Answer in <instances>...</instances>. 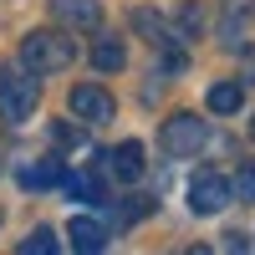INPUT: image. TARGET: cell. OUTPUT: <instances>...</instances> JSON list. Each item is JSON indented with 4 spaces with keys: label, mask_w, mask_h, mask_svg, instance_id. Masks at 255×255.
Wrapping results in <instances>:
<instances>
[{
    "label": "cell",
    "mask_w": 255,
    "mask_h": 255,
    "mask_svg": "<svg viewBox=\"0 0 255 255\" xmlns=\"http://www.w3.org/2000/svg\"><path fill=\"white\" fill-rule=\"evenodd\" d=\"M51 143H61V148H82V143H87V133H82V123H51Z\"/></svg>",
    "instance_id": "ac0fdd59"
},
{
    "label": "cell",
    "mask_w": 255,
    "mask_h": 255,
    "mask_svg": "<svg viewBox=\"0 0 255 255\" xmlns=\"http://www.w3.org/2000/svg\"><path fill=\"white\" fill-rule=\"evenodd\" d=\"M67 235H72V245H77L82 255H97V250H108V240H113V230L102 225V220H92V215H72V225H67Z\"/></svg>",
    "instance_id": "52a82bcc"
},
{
    "label": "cell",
    "mask_w": 255,
    "mask_h": 255,
    "mask_svg": "<svg viewBox=\"0 0 255 255\" xmlns=\"http://www.w3.org/2000/svg\"><path fill=\"white\" fill-rule=\"evenodd\" d=\"M225 46H245V10H240V0H230V10H225Z\"/></svg>",
    "instance_id": "2e32d148"
},
{
    "label": "cell",
    "mask_w": 255,
    "mask_h": 255,
    "mask_svg": "<svg viewBox=\"0 0 255 255\" xmlns=\"http://www.w3.org/2000/svg\"><path fill=\"white\" fill-rule=\"evenodd\" d=\"M67 108H72V118H77L82 128H102V123L118 113V102H113L108 87H97V82H82V87H72Z\"/></svg>",
    "instance_id": "5b68a950"
},
{
    "label": "cell",
    "mask_w": 255,
    "mask_h": 255,
    "mask_svg": "<svg viewBox=\"0 0 255 255\" xmlns=\"http://www.w3.org/2000/svg\"><path fill=\"white\" fill-rule=\"evenodd\" d=\"M56 20H67V26H82V31H97L102 26V5L97 0H51Z\"/></svg>",
    "instance_id": "ba28073f"
},
{
    "label": "cell",
    "mask_w": 255,
    "mask_h": 255,
    "mask_svg": "<svg viewBox=\"0 0 255 255\" xmlns=\"http://www.w3.org/2000/svg\"><path fill=\"white\" fill-rule=\"evenodd\" d=\"M15 250H20V255H56V250H61V240H56V230H51V225H36L31 235L15 245Z\"/></svg>",
    "instance_id": "5bb4252c"
},
{
    "label": "cell",
    "mask_w": 255,
    "mask_h": 255,
    "mask_svg": "<svg viewBox=\"0 0 255 255\" xmlns=\"http://www.w3.org/2000/svg\"><path fill=\"white\" fill-rule=\"evenodd\" d=\"M230 199H240V204H255V158L240 163V174L230 179Z\"/></svg>",
    "instance_id": "9a60e30c"
},
{
    "label": "cell",
    "mask_w": 255,
    "mask_h": 255,
    "mask_svg": "<svg viewBox=\"0 0 255 255\" xmlns=\"http://www.w3.org/2000/svg\"><path fill=\"white\" fill-rule=\"evenodd\" d=\"M61 184H67V194L82 199V204H108V184H102L97 174H67Z\"/></svg>",
    "instance_id": "8fae6325"
},
{
    "label": "cell",
    "mask_w": 255,
    "mask_h": 255,
    "mask_svg": "<svg viewBox=\"0 0 255 255\" xmlns=\"http://www.w3.org/2000/svg\"><path fill=\"white\" fill-rule=\"evenodd\" d=\"M143 168H148L143 143H133V138L102 153V174H108V179H118V184H138V179H143Z\"/></svg>",
    "instance_id": "8992f818"
},
{
    "label": "cell",
    "mask_w": 255,
    "mask_h": 255,
    "mask_svg": "<svg viewBox=\"0 0 255 255\" xmlns=\"http://www.w3.org/2000/svg\"><path fill=\"white\" fill-rule=\"evenodd\" d=\"M118 209V225H138L143 215H153V199H143V194H133V199H123V204H113Z\"/></svg>",
    "instance_id": "e0dca14e"
},
{
    "label": "cell",
    "mask_w": 255,
    "mask_h": 255,
    "mask_svg": "<svg viewBox=\"0 0 255 255\" xmlns=\"http://www.w3.org/2000/svg\"><path fill=\"white\" fill-rule=\"evenodd\" d=\"M250 133H255V123H250Z\"/></svg>",
    "instance_id": "44dd1931"
},
{
    "label": "cell",
    "mask_w": 255,
    "mask_h": 255,
    "mask_svg": "<svg viewBox=\"0 0 255 255\" xmlns=\"http://www.w3.org/2000/svg\"><path fill=\"white\" fill-rule=\"evenodd\" d=\"M133 31L148 41V46H174V26H168V20L163 15H153V10H133Z\"/></svg>",
    "instance_id": "30bf717a"
},
{
    "label": "cell",
    "mask_w": 255,
    "mask_h": 255,
    "mask_svg": "<svg viewBox=\"0 0 255 255\" xmlns=\"http://www.w3.org/2000/svg\"><path fill=\"white\" fill-rule=\"evenodd\" d=\"M245 108V82H215L209 87V113H240Z\"/></svg>",
    "instance_id": "7c38bea8"
},
{
    "label": "cell",
    "mask_w": 255,
    "mask_h": 255,
    "mask_svg": "<svg viewBox=\"0 0 255 255\" xmlns=\"http://www.w3.org/2000/svg\"><path fill=\"white\" fill-rule=\"evenodd\" d=\"M189 209H194L199 220L230 209V179L220 174V168H199V174L189 179Z\"/></svg>",
    "instance_id": "277c9868"
},
{
    "label": "cell",
    "mask_w": 255,
    "mask_h": 255,
    "mask_svg": "<svg viewBox=\"0 0 255 255\" xmlns=\"http://www.w3.org/2000/svg\"><path fill=\"white\" fill-rule=\"evenodd\" d=\"M61 179H67V168H61V158H36L20 168V189H56Z\"/></svg>",
    "instance_id": "9c48e42d"
},
{
    "label": "cell",
    "mask_w": 255,
    "mask_h": 255,
    "mask_svg": "<svg viewBox=\"0 0 255 255\" xmlns=\"http://www.w3.org/2000/svg\"><path fill=\"white\" fill-rule=\"evenodd\" d=\"M72 61H77V46H72V36H61V31H31L26 41H20V67H26L31 77L67 72Z\"/></svg>",
    "instance_id": "6da1fadb"
},
{
    "label": "cell",
    "mask_w": 255,
    "mask_h": 255,
    "mask_svg": "<svg viewBox=\"0 0 255 255\" xmlns=\"http://www.w3.org/2000/svg\"><path fill=\"white\" fill-rule=\"evenodd\" d=\"M158 148L168 158H194L204 148V118L199 113H174L163 128H158Z\"/></svg>",
    "instance_id": "3957f363"
},
{
    "label": "cell",
    "mask_w": 255,
    "mask_h": 255,
    "mask_svg": "<svg viewBox=\"0 0 255 255\" xmlns=\"http://www.w3.org/2000/svg\"><path fill=\"white\" fill-rule=\"evenodd\" d=\"M92 67H97V72H123V67H128V51H123L118 36H102L97 46H92Z\"/></svg>",
    "instance_id": "4fadbf2b"
},
{
    "label": "cell",
    "mask_w": 255,
    "mask_h": 255,
    "mask_svg": "<svg viewBox=\"0 0 255 255\" xmlns=\"http://www.w3.org/2000/svg\"><path fill=\"white\" fill-rule=\"evenodd\" d=\"M245 82H255V51H245Z\"/></svg>",
    "instance_id": "ffe728a7"
},
{
    "label": "cell",
    "mask_w": 255,
    "mask_h": 255,
    "mask_svg": "<svg viewBox=\"0 0 255 255\" xmlns=\"http://www.w3.org/2000/svg\"><path fill=\"white\" fill-rule=\"evenodd\" d=\"M36 97H41V87H36V77L26 67H0V118H5L10 128L31 123Z\"/></svg>",
    "instance_id": "7a4b0ae2"
},
{
    "label": "cell",
    "mask_w": 255,
    "mask_h": 255,
    "mask_svg": "<svg viewBox=\"0 0 255 255\" xmlns=\"http://www.w3.org/2000/svg\"><path fill=\"white\" fill-rule=\"evenodd\" d=\"M0 168H5V163H0Z\"/></svg>",
    "instance_id": "7402d4cb"
},
{
    "label": "cell",
    "mask_w": 255,
    "mask_h": 255,
    "mask_svg": "<svg viewBox=\"0 0 255 255\" xmlns=\"http://www.w3.org/2000/svg\"><path fill=\"white\" fill-rule=\"evenodd\" d=\"M225 250H250V235H240V230H230V235H225Z\"/></svg>",
    "instance_id": "d6986e66"
}]
</instances>
